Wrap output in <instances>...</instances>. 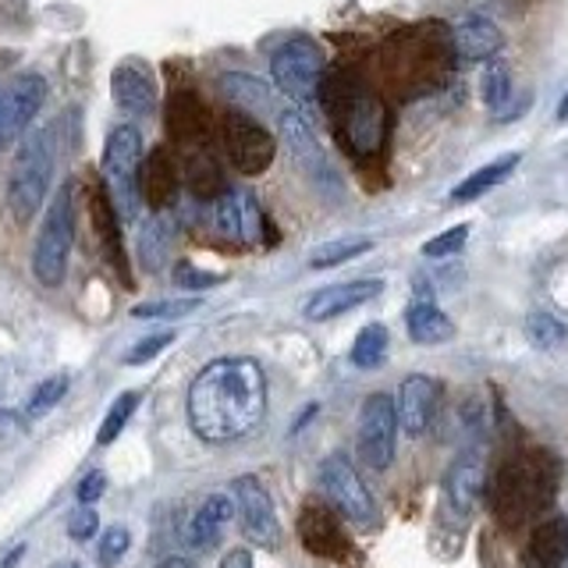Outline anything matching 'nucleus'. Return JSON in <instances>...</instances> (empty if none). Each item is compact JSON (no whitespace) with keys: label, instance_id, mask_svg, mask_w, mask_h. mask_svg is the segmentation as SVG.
Listing matches in <instances>:
<instances>
[{"label":"nucleus","instance_id":"obj_26","mask_svg":"<svg viewBox=\"0 0 568 568\" xmlns=\"http://www.w3.org/2000/svg\"><path fill=\"white\" fill-rule=\"evenodd\" d=\"M235 519V501L227 494H210L206 501L200 505V511L192 515L189 526V544L195 550H213L221 544L227 523Z\"/></svg>","mask_w":568,"mask_h":568},{"label":"nucleus","instance_id":"obj_16","mask_svg":"<svg viewBox=\"0 0 568 568\" xmlns=\"http://www.w3.org/2000/svg\"><path fill=\"white\" fill-rule=\"evenodd\" d=\"M111 97L118 111L132 118H146L156 106V75L142 58H124L111 71Z\"/></svg>","mask_w":568,"mask_h":568},{"label":"nucleus","instance_id":"obj_22","mask_svg":"<svg viewBox=\"0 0 568 568\" xmlns=\"http://www.w3.org/2000/svg\"><path fill=\"white\" fill-rule=\"evenodd\" d=\"M139 195L150 203L153 213H164L174 195H178V168L164 146L150 150V156L142 160V171H139Z\"/></svg>","mask_w":568,"mask_h":568},{"label":"nucleus","instance_id":"obj_29","mask_svg":"<svg viewBox=\"0 0 568 568\" xmlns=\"http://www.w3.org/2000/svg\"><path fill=\"white\" fill-rule=\"evenodd\" d=\"M171 242H174V227L168 221V213H153V217L139 231V260H142V266H146V271H160L164 260L171 256Z\"/></svg>","mask_w":568,"mask_h":568},{"label":"nucleus","instance_id":"obj_41","mask_svg":"<svg viewBox=\"0 0 568 568\" xmlns=\"http://www.w3.org/2000/svg\"><path fill=\"white\" fill-rule=\"evenodd\" d=\"M97 529H100V515L93 505H79L68 515V537L71 540H93Z\"/></svg>","mask_w":568,"mask_h":568},{"label":"nucleus","instance_id":"obj_38","mask_svg":"<svg viewBox=\"0 0 568 568\" xmlns=\"http://www.w3.org/2000/svg\"><path fill=\"white\" fill-rule=\"evenodd\" d=\"M129 544H132V532L124 529V526H111L100 537V544H97V565L100 568H114V565H121V558L129 555Z\"/></svg>","mask_w":568,"mask_h":568},{"label":"nucleus","instance_id":"obj_21","mask_svg":"<svg viewBox=\"0 0 568 568\" xmlns=\"http://www.w3.org/2000/svg\"><path fill=\"white\" fill-rule=\"evenodd\" d=\"M484 462L479 458H469L462 455L452 462L448 476H444V497H448V505L455 515H462V519H469V515L479 508V501H484Z\"/></svg>","mask_w":568,"mask_h":568},{"label":"nucleus","instance_id":"obj_20","mask_svg":"<svg viewBox=\"0 0 568 568\" xmlns=\"http://www.w3.org/2000/svg\"><path fill=\"white\" fill-rule=\"evenodd\" d=\"M89 221H93V235L103 248L106 263L129 281V260H124V245H121V221L111 206V195H106L103 182H97L93 189H89Z\"/></svg>","mask_w":568,"mask_h":568},{"label":"nucleus","instance_id":"obj_24","mask_svg":"<svg viewBox=\"0 0 568 568\" xmlns=\"http://www.w3.org/2000/svg\"><path fill=\"white\" fill-rule=\"evenodd\" d=\"M221 93L231 100V106L235 111H245V114H281L284 106L277 103L274 89L260 82L256 75H245V71H227V75H221Z\"/></svg>","mask_w":568,"mask_h":568},{"label":"nucleus","instance_id":"obj_46","mask_svg":"<svg viewBox=\"0 0 568 568\" xmlns=\"http://www.w3.org/2000/svg\"><path fill=\"white\" fill-rule=\"evenodd\" d=\"M22 555H26V544H18V547L11 550V555H8L4 561H0V568H14L18 561H22Z\"/></svg>","mask_w":568,"mask_h":568},{"label":"nucleus","instance_id":"obj_17","mask_svg":"<svg viewBox=\"0 0 568 568\" xmlns=\"http://www.w3.org/2000/svg\"><path fill=\"white\" fill-rule=\"evenodd\" d=\"M213 224L231 242H260L263 235V213L253 192L224 189L213 200Z\"/></svg>","mask_w":568,"mask_h":568},{"label":"nucleus","instance_id":"obj_14","mask_svg":"<svg viewBox=\"0 0 568 568\" xmlns=\"http://www.w3.org/2000/svg\"><path fill=\"white\" fill-rule=\"evenodd\" d=\"M277 129H281V139H284V146L292 150V156H295V164L306 171L316 185H324V189H331V185H337L334 182V171H331V164H327V153H324V146L316 142V132H313V124L302 118L295 106H284V111L277 114Z\"/></svg>","mask_w":568,"mask_h":568},{"label":"nucleus","instance_id":"obj_45","mask_svg":"<svg viewBox=\"0 0 568 568\" xmlns=\"http://www.w3.org/2000/svg\"><path fill=\"white\" fill-rule=\"evenodd\" d=\"M156 568H195V561H192V558H185V555H168V558L160 561Z\"/></svg>","mask_w":568,"mask_h":568},{"label":"nucleus","instance_id":"obj_25","mask_svg":"<svg viewBox=\"0 0 568 568\" xmlns=\"http://www.w3.org/2000/svg\"><path fill=\"white\" fill-rule=\"evenodd\" d=\"M568 558V519L550 515L544 519L526 544V568H561Z\"/></svg>","mask_w":568,"mask_h":568},{"label":"nucleus","instance_id":"obj_7","mask_svg":"<svg viewBox=\"0 0 568 568\" xmlns=\"http://www.w3.org/2000/svg\"><path fill=\"white\" fill-rule=\"evenodd\" d=\"M320 487H324L327 501L342 511L352 526H359V529L377 526V519H381L377 501H373V494L366 490L359 469H355L345 455L324 458V466H320Z\"/></svg>","mask_w":568,"mask_h":568},{"label":"nucleus","instance_id":"obj_30","mask_svg":"<svg viewBox=\"0 0 568 568\" xmlns=\"http://www.w3.org/2000/svg\"><path fill=\"white\" fill-rule=\"evenodd\" d=\"M387 348H390V334L384 324H369L363 327L359 334H355V342H352V366H359V369H377L384 359H387Z\"/></svg>","mask_w":568,"mask_h":568},{"label":"nucleus","instance_id":"obj_39","mask_svg":"<svg viewBox=\"0 0 568 568\" xmlns=\"http://www.w3.org/2000/svg\"><path fill=\"white\" fill-rule=\"evenodd\" d=\"M174 284L182 292H206V288H217V284L224 281V274H210V271H200L195 263L189 260H178L174 263V271H171Z\"/></svg>","mask_w":568,"mask_h":568},{"label":"nucleus","instance_id":"obj_40","mask_svg":"<svg viewBox=\"0 0 568 568\" xmlns=\"http://www.w3.org/2000/svg\"><path fill=\"white\" fill-rule=\"evenodd\" d=\"M466 239H469V224H455L448 231H440L437 239H430L423 245V256H430V260H444V256H455L466 248Z\"/></svg>","mask_w":568,"mask_h":568},{"label":"nucleus","instance_id":"obj_34","mask_svg":"<svg viewBox=\"0 0 568 568\" xmlns=\"http://www.w3.org/2000/svg\"><path fill=\"white\" fill-rule=\"evenodd\" d=\"M200 306H203L200 298H160V302H139V306H132V316L135 320H182Z\"/></svg>","mask_w":568,"mask_h":568},{"label":"nucleus","instance_id":"obj_48","mask_svg":"<svg viewBox=\"0 0 568 568\" xmlns=\"http://www.w3.org/2000/svg\"><path fill=\"white\" fill-rule=\"evenodd\" d=\"M50 568H79V561H58V565H50Z\"/></svg>","mask_w":568,"mask_h":568},{"label":"nucleus","instance_id":"obj_18","mask_svg":"<svg viewBox=\"0 0 568 568\" xmlns=\"http://www.w3.org/2000/svg\"><path fill=\"white\" fill-rule=\"evenodd\" d=\"M384 292V281L369 277V281H345V284H331V288H320L310 295L306 302V320L313 324H324V320H334L342 313L359 310L363 302L377 298Z\"/></svg>","mask_w":568,"mask_h":568},{"label":"nucleus","instance_id":"obj_1","mask_svg":"<svg viewBox=\"0 0 568 568\" xmlns=\"http://www.w3.org/2000/svg\"><path fill=\"white\" fill-rule=\"evenodd\" d=\"M266 416L263 366L245 355H224L195 373L189 387V423L206 444H231L256 430Z\"/></svg>","mask_w":568,"mask_h":568},{"label":"nucleus","instance_id":"obj_13","mask_svg":"<svg viewBox=\"0 0 568 568\" xmlns=\"http://www.w3.org/2000/svg\"><path fill=\"white\" fill-rule=\"evenodd\" d=\"M444 402V384L437 377H426V373H413L405 377V384L398 387V426L408 437H423L434 426L437 413Z\"/></svg>","mask_w":568,"mask_h":568},{"label":"nucleus","instance_id":"obj_2","mask_svg":"<svg viewBox=\"0 0 568 568\" xmlns=\"http://www.w3.org/2000/svg\"><path fill=\"white\" fill-rule=\"evenodd\" d=\"M58 132L61 121H47L36 132H26V139L18 142L14 164L8 174V206L14 213V221L29 224L47 200L53 168H58V146H61Z\"/></svg>","mask_w":568,"mask_h":568},{"label":"nucleus","instance_id":"obj_32","mask_svg":"<svg viewBox=\"0 0 568 568\" xmlns=\"http://www.w3.org/2000/svg\"><path fill=\"white\" fill-rule=\"evenodd\" d=\"M369 248H373L369 239H334V242H327V245L313 248L310 266H313V271H331V266H342V263H348V260H355V256L369 253Z\"/></svg>","mask_w":568,"mask_h":568},{"label":"nucleus","instance_id":"obj_36","mask_svg":"<svg viewBox=\"0 0 568 568\" xmlns=\"http://www.w3.org/2000/svg\"><path fill=\"white\" fill-rule=\"evenodd\" d=\"M484 100L490 111H501V106L511 100V71L505 61H490L484 71Z\"/></svg>","mask_w":568,"mask_h":568},{"label":"nucleus","instance_id":"obj_4","mask_svg":"<svg viewBox=\"0 0 568 568\" xmlns=\"http://www.w3.org/2000/svg\"><path fill=\"white\" fill-rule=\"evenodd\" d=\"M139 171H142V135L132 124H118L106 135L103 146V189L111 195V206L121 224H132L139 217Z\"/></svg>","mask_w":568,"mask_h":568},{"label":"nucleus","instance_id":"obj_43","mask_svg":"<svg viewBox=\"0 0 568 568\" xmlns=\"http://www.w3.org/2000/svg\"><path fill=\"white\" fill-rule=\"evenodd\" d=\"M79 505H97L100 501V497L106 494V473L103 469H93V473H89L85 479H82V484H79Z\"/></svg>","mask_w":568,"mask_h":568},{"label":"nucleus","instance_id":"obj_37","mask_svg":"<svg viewBox=\"0 0 568 568\" xmlns=\"http://www.w3.org/2000/svg\"><path fill=\"white\" fill-rule=\"evenodd\" d=\"M526 334H529V342L537 345V348H558L565 337H568V327L561 324L558 316H547V313H532L526 320Z\"/></svg>","mask_w":568,"mask_h":568},{"label":"nucleus","instance_id":"obj_10","mask_svg":"<svg viewBox=\"0 0 568 568\" xmlns=\"http://www.w3.org/2000/svg\"><path fill=\"white\" fill-rule=\"evenodd\" d=\"M43 100H47V79L40 71H22V75H14L0 89V150L26 139Z\"/></svg>","mask_w":568,"mask_h":568},{"label":"nucleus","instance_id":"obj_9","mask_svg":"<svg viewBox=\"0 0 568 568\" xmlns=\"http://www.w3.org/2000/svg\"><path fill=\"white\" fill-rule=\"evenodd\" d=\"M398 408L390 395H369L359 413V458L373 473L390 469L398 448Z\"/></svg>","mask_w":568,"mask_h":568},{"label":"nucleus","instance_id":"obj_3","mask_svg":"<svg viewBox=\"0 0 568 568\" xmlns=\"http://www.w3.org/2000/svg\"><path fill=\"white\" fill-rule=\"evenodd\" d=\"M558 484V473H555V462L540 452H529V455H515L508 458L501 469L494 476V515L497 523L505 526H519L526 523L529 515H537L550 494H555Z\"/></svg>","mask_w":568,"mask_h":568},{"label":"nucleus","instance_id":"obj_27","mask_svg":"<svg viewBox=\"0 0 568 568\" xmlns=\"http://www.w3.org/2000/svg\"><path fill=\"white\" fill-rule=\"evenodd\" d=\"M405 331L416 345H444L455 337V324L448 313H440L430 298H419L405 310Z\"/></svg>","mask_w":568,"mask_h":568},{"label":"nucleus","instance_id":"obj_47","mask_svg":"<svg viewBox=\"0 0 568 568\" xmlns=\"http://www.w3.org/2000/svg\"><path fill=\"white\" fill-rule=\"evenodd\" d=\"M555 118H558V124H565V121H568V93L561 97V103H558V114H555Z\"/></svg>","mask_w":568,"mask_h":568},{"label":"nucleus","instance_id":"obj_44","mask_svg":"<svg viewBox=\"0 0 568 568\" xmlns=\"http://www.w3.org/2000/svg\"><path fill=\"white\" fill-rule=\"evenodd\" d=\"M221 568H256V565H253V555H248L245 547H239V550H227L221 558Z\"/></svg>","mask_w":568,"mask_h":568},{"label":"nucleus","instance_id":"obj_35","mask_svg":"<svg viewBox=\"0 0 568 568\" xmlns=\"http://www.w3.org/2000/svg\"><path fill=\"white\" fill-rule=\"evenodd\" d=\"M68 387H71V381L64 377V373H53V377L40 381V384H36L32 395H29V416H32V419L47 416L50 408L68 395Z\"/></svg>","mask_w":568,"mask_h":568},{"label":"nucleus","instance_id":"obj_42","mask_svg":"<svg viewBox=\"0 0 568 568\" xmlns=\"http://www.w3.org/2000/svg\"><path fill=\"white\" fill-rule=\"evenodd\" d=\"M174 342V334L171 331H164V334H153V337H142V342L124 355V366H142V363H150V359H156L160 352H164L168 345Z\"/></svg>","mask_w":568,"mask_h":568},{"label":"nucleus","instance_id":"obj_31","mask_svg":"<svg viewBox=\"0 0 568 568\" xmlns=\"http://www.w3.org/2000/svg\"><path fill=\"white\" fill-rule=\"evenodd\" d=\"M185 178L195 195H206V200H217V195L224 192V178H221V168L217 160H213L210 150L203 153H189L185 156Z\"/></svg>","mask_w":568,"mask_h":568},{"label":"nucleus","instance_id":"obj_23","mask_svg":"<svg viewBox=\"0 0 568 568\" xmlns=\"http://www.w3.org/2000/svg\"><path fill=\"white\" fill-rule=\"evenodd\" d=\"M452 47H455V53H458V61L476 64V61L494 58V53L505 47V36H501V29H497V26L490 22V18H484V14H469V18H462V22L455 26V32H452Z\"/></svg>","mask_w":568,"mask_h":568},{"label":"nucleus","instance_id":"obj_5","mask_svg":"<svg viewBox=\"0 0 568 568\" xmlns=\"http://www.w3.org/2000/svg\"><path fill=\"white\" fill-rule=\"evenodd\" d=\"M71 242H75V189L64 185L47 206V217L40 227V239L32 248V274L47 288H58L68 274Z\"/></svg>","mask_w":568,"mask_h":568},{"label":"nucleus","instance_id":"obj_8","mask_svg":"<svg viewBox=\"0 0 568 568\" xmlns=\"http://www.w3.org/2000/svg\"><path fill=\"white\" fill-rule=\"evenodd\" d=\"M221 142L227 150V160L242 174H263L277 156V142L260 124V118L235 111V106L224 111L221 118Z\"/></svg>","mask_w":568,"mask_h":568},{"label":"nucleus","instance_id":"obj_12","mask_svg":"<svg viewBox=\"0 0 568 568\" xmlns=\"http://www.w3.org/2000/svg\"><path fill=\"white\" fill-rule=\"evenodd\" d=\"M235 511H239V523L248 544L274 550L281 544V523H277V511L271 501V490H266L256 476H239L235 479Z\"/></svg>","mask_w":568,"mask_h":568},{"label":"nucleus","instance_id":"obj_15","mask_svg":"<svg viewBox=\"0 0 568 568\" xmlns=\"http://www.w3.org/2000/svg\"><path fill=\"white\" fill-rule=\"evenodd\" d=\"M168 132L182 146V153H203L210 150V111L192 89H174L168 100Z\"/></svg>","mask_w":568,"mask_h":568},{"label":"nucleus","instance_id":"obj_33","mask_svg":"<svg viewBox=\"0 0 568 568\" xmlns=\"http://www.w3.org/2000/svg\"><path fill=\"white\" fill-rule=\"evenodd\" d=\"M135 405H139V395L135 390H124L121 398H114V405H111V413L103 416V423H100V434H97V440L103 444H114L118 437H121V430L129 426V419H132V413H135Z\"/></svg>","mask_w":568,"mask_h":568},{"label":"nucleus","instance_id":"obj_11","mask_svg":"<svg viewBox=\"0 0 568 568\" xmlns=\"http://www.w3.org/2000/svg\"><path fill=\"white\" fill-rule=\"evenodd\" d=\"M337 129H342L355 156H373L384 146L387 135V111L381 97L366 93V89H355L348 103L337 111Z\"/></svg>","mask_w":568,"mask_h":568},{"label":"nucleus","instance_id":"obj_6","mask_svg":"<svg viewBox=\"0 0 568 568\" xmlns=\"http://www.w3.org/2000/svg\"><path fill=\"white\" fill-rule=\"evenodd\" d=\"M271 75L281 97H288L298 106H310L316 100L320 82H324V50L310 36H295V40L274 50Z\"/></svg>","mask_w":568,"mask_h":568},{"label":"nucleus","instance_id":"obj_28","mask_svg":"<svg viewBox=\"0 0 568 568\" xmlns=\"http://www.w3.org/2000/svg\"><path fill=\"white\" fill-rule=\"evenodd\" d=\"M515 168H519V153H505L501 160H494V164L473 171L466 182H458L452 189V203H473V200H479V195H487L494 185H501Z\"/></svg>","mask_w":568,"mask_h":568},{"label":"nucleus","instance_id":"obj_19","mask_svg":"<svg viewBox=\"0 0 568 568\" xmlns=\"http://www.w3.org/2000/svg\"><path fill=\"white\" fill-rule=\"evenodd\" d=\"M298 540L316 558H345L348 555L345 529L331 515V508H324V505H306V508H302V515H298Z\"/></svg>","mask_w":568,"mask_h":568}]
</instances>
